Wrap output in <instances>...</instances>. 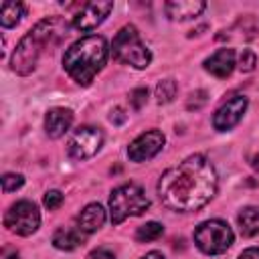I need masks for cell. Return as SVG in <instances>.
I'll list each match as a JSON object with an SVG mask.
<instances>
[{"mask_svg": "<svg viewBox=\"0 0 259 259\" xmlns=\"http://www.w3.org/2000/svg\"><path fill=\"white\" fill-rule=\"evenodd\" d=\"M219 188V176L210 160L192 154L168 168L158 180L162 204L176 212H194L212 200Z\"/></svg>", "mask_w": 259, "mask_h": 259, "instance_id": "obj_1", "label": "cell"}, {"mask_svg": "<svg viewBox=\"0 0 259 259\" xmlns=\"http://www.w3.org/2000/svg\"><path fill=\"white\" fill-rule=\"evenodd\" d=\"M69 34V22L63 16H49L38 20L16 45L10 57V69L16 75H28L36 69L40 55L59 45Z\"/></svg>", "mask_w": 259, "mask_h": 259, "instance_id": "obj_2", "label": "cell"}, {"mask_svg": "<svg viewBox=\"0 0 259 259\" xmlns=\"http://www.w3.org/2000/svg\"><path fill=\"white\" fill-rule=\"evenodd\" d=\"M107 40L99 34H89L79 40H75L63 55V69L69 73V77L87 87L95 75L103 69L107 61Z\"/></svg>", "mask_w": 259, "mask_h": 259, "instance_id": "obj_3", "label": "cell"}, {"mask_svg": "<svg viewBox=\"0 0 259 259\" xmlns=\"http://www.w3.org/2000/svg\"><path fill=\"white\" fill-rule=\"evenodd\" d=\"M150 208V198L144 188L127 182L111 190L109 194V219L113 225H121L127 217H140Z\"/></svg>", "mask_w": 259, "mask_h": 259, "instance_id": "obj_4", "label": "cell"}, {"mask_svg": "<svg viewBox=\"0 0 259 259\" xmlns=\"http://www.w3.org/2000/svg\"><path fill=\"white\" fill-rule=\"evenodd\" d=\"M111 53L119 63L130 65L134 69H146L152 63V53L142 42L138 28L134 24H125L115 34L113 45H111Z\"/></svg>", "mask_w": 259, "mask_h": 259, "instance_id": "obj_5", "label": "cell"}, {"mask_svg": "<svg viewBox=\"0 0 259 259\" xmlns=\"http://www.w3.org/2000/svg\"><path fill=\"white\" fill-rule=\"evenodd\" d=\"M233 229L221 219L204 221L194 229V243L204 255H221L233 245Z\"/></svg>", "mask_w": 259, "mask_h": 259, "instance_id": "obj_6", "label": "cell"}, {"mask_svg": "<svg viewBox=\"0 0 259 259\" xmlns=\"http://www.w3.org/2000/svg\"><path fill=\"white\" fill-rule=\"evenodd\" d=\"M40 225V212L38 206L30 200H18L8 206L4 212V227L10 233H16L20 237L32 235Z\"/></svg>", "mask_w": 259, "mask_h": 259, "instance_id": "obj_7", "label": "cell"}, {"mask_svg": "<svg viewBox=\"0 0 259 259\" xmlns=\"http://www.w3.org/2000/svg\"><path fill=\"white\" fill-rule=\"evenodd\" d=\"M101 144H103L101 130L93 127V125H83V127L75 130V134L71 136V140L67 144V152L75 160H87L99 152Z\"/></svg>", "mask_w": 259, "mask_h": 259, "instance_id": "obj_8", "label": "cell"}, {"mask_svg": "<svg viewBox=\"0 0 259 259\" xmlns=\"http://www.w3.org/2000/svg\"><path fill=\"white\" fill-rule=\"evenodd\" d=\"M164 134L160 130H150V132H144L140 134L136 140L130 142L127 146V158L136 164H142L146 160H152L162 148H164Z\"/></svg>", "mask_w": 259, "mask_h": 259, "instance_id": "obj_9", "label": "cell"}, {"mask_svg": "<svg viewBox=\"0 0 259 259\" xmlns=\"http://www.w3.org/2000/svg\"><path fill=\"white\" fill-rule=\"evenodd\" d=\"M247 97L245 95H233L229 101H225L219 109H217V113H214V117H212V125H214V130H219V132H229V130H233L239 121H241V117H243V113H245V109H247Z\"/></svg>", "mask_w": 259, "mask_h": 259, "instance_id": "obj_10", "label": "cell"}, {"mask_svg": "<svg viewBox=\"0 0 259 259\" xmlns=\"http://www.w3.org/2000/svg\"><path fill=\"white\" fill-rule=\"evenodd\" d=\"M113 10V2H87V4H83L81 6V10L75 14V18H73V26L77 28V30H83V32H87V30H93V28H97L107 16H109V12Z\"/></svg>", "mask_w": 259, "mask_h": 259, "instance_id": "obj_11", "label": "cell"}, {"mask_svg": "<svg viewBox=\"0 0 259 259\" xmlns=\"http://www.w3.org/2000/svg\"><path fill=\"white\" fill-rule=\"evenodd\" d=\"M202 65H204V71H208L210 75H214L219 79H227L235 69V51L223 47V49L214 51L210 57H206Z\"/></svg>", "mask_w": 259, "mask_h": 259, "instance_id": "obj_12", "label": "cell"}, {"mask_svg": "<svg viewBox=\"0 0 259 259\" xmlns=\"http://www.w3.org/2000/svg\"><path fill=\"white\" fill-rule=\"evenodd\" d=\"M71 123H73V111L69 107H53L45 115V132L53 140L65 136Z\"/></svg>", "mask_w": 259, "mask_h": 259, "instance_id": "obj_13", "label": "cell"}, {"mask_svg": "<svg viewBox=\"0 0 259 259\" xmlns=\"http://www.w3.org/2000/svg\"><path fill=\"white\" fill-rule=\"evenodd\" d=\"M204 8H206V2H202V0H170L164 4L166 16L170 20H178V22L196 18Z\"/></svg>", "mask_w": 259, "mask_h": 259, "instance_id": "obj_14", "label": "cell"}, {"mask_svg": "<svg viewBox=\"0 0 259 259\" xmlns=\"http://www.w3.org/2000/svg\"><path fill=\"white\" fill-rule=\"evenodd\" d=\"M105 223V210L99 202H91L87 204L79 214H77V229L85 235H91L95 231H99Z\"/></svg>", "mask_w": 259, "mask_h": 259, "instance_id": "obj_15", "label": "cell"}, {"mask_svg": "<svg viewBox=\"0 0 259 259\" xmlns=\"http://www.w3.org/2000/svg\"><path fill=\"white\" fill-rule=\"evenodd\" d=\"M85 241V233H81L77 227H61L55 231L53 235V247L61 249V251H73L77 247H81Z\"/></svg>", "mask_w": 259, "mask_h": 259, "instance_id": "obj_16", "label": "cell"}, {"mask_svg": "<svg viewBox=\"0 0 259 259\" xmlns=\"http://www.w3.org/2000/svg\"><path fill=\"white\" fill-rule=\"evenodd\" d=\"M237 223L241 229V235L253 237L259 233V208L257 206H245L237 214Z\"/></svg>", "mask_w": 259, "mask_h": 259, "instance_id": "obj_17", "label": "cell"}, {"mask_svg": "<svg viewBox=\"0 0 259 259\" xmlns=\"http://www.w3.org/2000/svg\"><path fill=\"white\" fill-rule=\"evenodd\" d=\"M26 14V6L22 2H2L0 6V24L4 28H12Z\"/></svg>", "mask_w": 259, "mask_h": 259, "instance_id": "obj_18", "label": "cell"}, {"mask_svg": "<svg viewBox=\"0 0 259 259\" xmlns=\"http://www.w3.org/2000/svg\"><path fill=\"white\" fill-rule=\"evenodd\" d=\"M162 233H164V225H160L156 221H150V223L138 227L136 241L138 243H150V241H156L158 237H162Z\"/></svg>", "mask_w": 259, "mask_h": 259, "instance_id": "obj_19", "label": "cell"}, {"mask_svg": "<svg viewBox=\"0 0 259 259\" xmlns=\"http://www.w3.org/2000/svg\"><path fill=\"white\" fill-rule=\"evenodd\" d=\"M176 91H178V87H176V81L174 79L160 81L156 85V99H158V103H170L176 97Z\"/></svg>", "mask_w": 259, "mask_h": 259, "instance_id": "obj_20", "label": "cell"}, {"mask_svg": "<svg viewBox=\"0 0 259 259\" xmlns=\"http://www.w3.org/2000/svg\"><path fill=\"white\" fill-rule=\"evenodd\" d=\"M22 184H24V176H22V174L8 172V174H4V176H2V190H4V192L18 190Z\"/></svg>", "mask_w": 259, "mask_h": 259, "instance_id": "obj_21", "label": "cell"}, {"mask_svg": "<svg viewBox=\"0 0 259 259\" xmlns=\"http://www.w3.org/2000/svg\"><path fill=\"white\" fill-rule=\"evenodd\" d=\"M255 65H257L255 53L249 51V49H243V53H241V57H239V69H241L243 73H249V71L255 69Z\"/></svg>", "mask_w": 259, "mask_h": 259, "instance_id": "obj_22", "label": "cell"}, {"mask_svg": "<svg viewBox=\"0 0 259 259\" xmlns=\"http://www.w3.org/2000/svg\"><path fill=\"white\" fill-rule=\"evenodd\" d=\"M63 200H65V196H63L61 190H49L45 194V198H42V204H45V208L55 210V208H59L63 204Z\"/></svg>", "mask_w": 259, "mask_h": 259, "instance_id": "obj_23", "label": "cell"}, {"mask_svg": "<svg viewBox=\"0 0 259 259\" xmlns=\"http://www.w3.org/2000/svg\"><path fill=\"white\" fill-rule=\"evenodd\" d=\"M148 101V89L146 87H138L130 93V103L134 109H142V105Z\"/></svg>", "mask_w": 259, "mask_h": 259, "instance_id": "obj_24", "label": "cell"}, {"mask_svg": "<svg viewBox=\"0 0 259 259\" xmlns=\"http://www.w3.org/2000/svg\"><path fill=\"white\" fill-rule=\"evenodd\" d=\"M87 259H115V255L111 251H107V249H95V251H91L87 255Z\"/></svg>", "mask_w": 259, "mask_h": 259, "instance_id": "obj_25", "label": "cell"}, {"mask_svg": "<svg viewBox=\"0 0 259 259\" xmlns=\"http://www.w3.org/2000/svg\"><path fill=\"white\" fill-rule=\"evenodd\" d=\"M125 119H127V115H125L123 109H119V107H115V109L111 111V115H109V121L115 123V125H121Z\"/></svg>", "mask_w": 259, "mask_h": 259, "instance_id": "obj_26", "label": "cell"}, {"mask_svg": "<svg viewBox=\"0 0 259 259\" xmlns=\"http://www.w3.org/2000/svg\"><path fill=\"white\" fill-rule=\"evenodd\" d=\"M237 259H259V249H257V247H249V249H245Z\"/></svg>", "mask_w": 259, "mask_h": 259, "instance_id": "obj_27", "label": "cell"}, {"mask_svg": "<svg viewBox=\"0 0 259 259\" xmlns=\"http://www.w3.org/2000/svg\"><path fill=\"white\" fill-rule=\"evenodd\" d=\"M2 259H18V253H16V251H12V249H8V247H6V249H4V251H2Z\"/></svg>", "mask_w": 259, "mask_h": 259, "instance_id": "obj_28", "label": "cell"}, {"mask_svg": "<svg viewBox=\"0 0 259 259\" xmlns=\"http://www.w3.org/2000/svg\"><path fill=\"white\" fill-rule=\"evenodd\" d=\"M142 259H166V257H164L160 251H150V253H146Z\"/></svg>", "mask_w": 259, "mask_h": 259, "instance_id": "obj_29", "label": "cell"}, {"mask_svg": "<svg viewBox=\"0 0 259 259\" xmlns=\"http://www.w3.org/2000/svg\"><path fill=\"white\" fill-rule=\"evenodd\" d=\"M253 166H255V170H259V154L253 158Z\"/></svg>", "mask_w": 259, "mask_h": 259, "instance_id": "obj_30", "label": "cell"}]
</instances>
